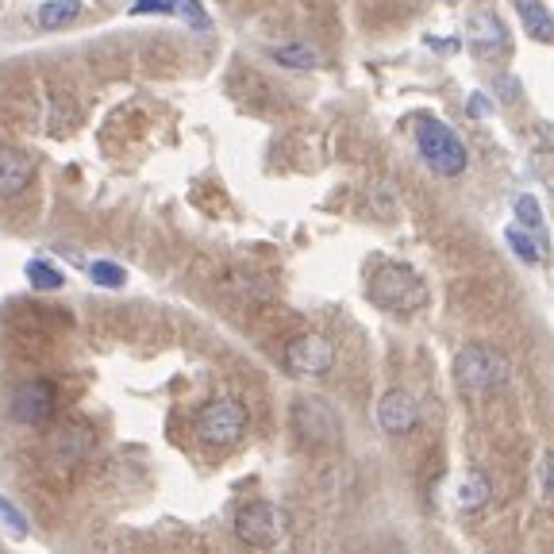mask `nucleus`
I'll return each instance as SVG.
<instances>
[{"instance_id": "nucleus-1", "label": "nucleus", "mask_w": 554, "mask_h": 554, "mask_svg": "<svg viewBox=\"0 0 554 554\" xmlns=\"http://www.w3.org/2000/svg\"><path fill=\"white\" fill-rule=\"evenodd\" d=\"M366 297L374 308L381 312H420L424 304H428V281L416 274L412 266H404V262H385L374 270V277L366 281Z\"/></svg>"}, {"instance_id": "nucleus-2", "label": "nucleus", "mask_w": 554, "mask_h": 554, "mask_svg": "<svg viewBox=\"0 0 554 554\" xmlns=\"http://www.w3.org/2000/svg\"><path fill=\"white\" fill-rule=\"evenodd\" d=\"M508 378H512V362L489 343H466L454 354V385L466 397H485V393L508 385Z\"/></svg>"}, {"instance_id": "nucleus-3", "label": "nucleus", "mask_w": 554, "mask_h": 554, "mask_svg": "<svg viewBox=\"0 0 554 554\" xmlns=\"http://www.w3.org/2000/svg\"><path fill=\"white\" fill-rule=\"evenodd\" d=\"M293 516L274 501H251L235 512V535L254 551H274L289 539Z\"/></svg>"}, {"instance_id": "nucleus-4", "label": "nucleus", "mask_w": 554, "mask_h": 554, "mask_svg": "<svg viewBox=\"0 0 554 554\" xmlns=\"http://www.w3.org/2000/svg\"><path fill=\"white\" fill-rule=\"evenodd\" d=\"M416 147H420L424 162L431 166V174H439V177H462L466 174V166H470L466 143H462L443 120H435V116H428V120L416 124Z\"/></svg>"}, {"instance_id": "nucleus-5", "label": "nucleus", "mask_w": 554, "mask_h": 554, "mask_svg": "<svg viewBox=\"0 0 554 554\" xmlns=\"http://www.w3.org/2000/svg\"><path fill=\"white\" fill-rule=\"evenodd\" d=\"M251 428V412L239 397H216L197 412V439L204 447H235Z\"/></svg>"}, {"instance_id": "nucleus-6", "label": "nucleus", "mask_w": 554, "mask_h": 554, "mask_svg": "<svg viewBox=\"0 0 554 554\" xmlns=\"http://www.w3.org/2000/svg\"><path fill=\"white\" fill-rule=\"evenodd\" d=\"M289 428L297 431L304 447H316V451L335 447L343 439V420L324 397H297L289 408Z\"/></svg>"}, {"instance_id": "nucleus-7", "label": "nucleus", "mask_w": 554, "mask_h": 554, "mask_svg": "<svg viewBox=\"0 0 554 554\" xmlns=\"http://www.w3.org/2000/svg\"><path fill=\"white\" fill-rule=\"evenodd\" d=\"M335 358H339L335 343H331L328 335H320V331L293 335L285 343V351H281V362H285V370L293 378H328L331 370H335Z\"/></svg>"}, {"instance_id": "nucleus-8", "label": "nucleus", "mask_w": 554, "mask_h": 554, "mask_svg": "<svg viewBox=\"0 0 554 554\" xmlns=\"http://www.w3.org/2000/svg\"><path fill=\"white\" fill-rule=\"evenodd\" d=\"M54 412H58V389H54V381L31 378L12 393V416H16L20 424L39 428V424L51 420Z\"/></svg>"}, {"instance_id": "nucleus-9", "label": "nucleus", "mask_w": 554, "mask_h": 554, "mask_svg": "<svg viewBox=\"0 0 554 554\" xmlns=\"http://www.w3.org/2000/svg\"><path fill=\"white\" fill-rule=\"evenodd\" d=\"M97 447V435L89 428H66L58 431L51 443H47V466L54 474H74L77 466L89 462V454Z\"/></svg>"}, {"instance_id": "nucleus-10", "label": "nucleus", "mask_w": 554, "mask_h": 554, "mask_svg": "<svg viewBox=\"0 0 554 554\" xmlns=\"http://www.w3.org/2000/svg\"><path fill=\"white\" fill-rule=\"evenodd\" d=\"M378 424H381V431H389V435H408V431H416V424H420V404H416V397L404 393V389H389L378 401Z\"/></svg>"}, {"instance_id": "nucleus-11", "label": "nucleus", "mask_w": 554, "mask_h": 554, "mask_svg": "<svg viewBox=\"0 0 554 554\" xmlns=\"http://www.w3.org/2000/svg\"><path fill=\"white\" fill-rule=\"evenodd\" d=\"M35 177V158L20 147H0V197H20Z\"/></svg>"}, {"instance_id": "nucleus-12", "label": "nucleus", "mask_w": 554, "mask_h": 554, "mask_svg": "<svg viewBox=\"0 0 554 554\" xmlns=\"http://www.w3.org/2000/svg\"><path fill=\"white\" fill-rule=\"evenodd\" d=\"M466 43H470L481 58L508 51V31H504L501 16H493V12H474V16H470V27H466Z\"/></svg>"}, {"instance_id": "nucleus-13", "label": "nucleus", "mask_w": 554, "mask_h": 554, "mask_svg": "<svg viewBox=\"0 0 554 554\" xmlns=\"http://www.w3.org/2000/svg\"><path fill=\"white\" fill-rule=\"evenodd\" d=\"M489 497H493V481L485 478L481 470H470L466 478L458 481V489H454V504L462 512H478V508L489 504Z\"/></svg>"}, {"instance_id": "nucleus-14", "label": "nucleus", "mask_w": 554, "mask_h": 554, "mask_svg": "<svg viewBox=\"0 0 554 554\" xmlns=\"http://www.w3.org/2000/svg\"><path fill=\"white\" fill-rule=\"evenodd\" d=\"M516 12H520L524 31H528L535 43H554V20L543 0H516Z\"/></svg>"}, {"instance_id": "nucleus-15", "label": "nucleus", "mask_w": 554, "mask_h": 554, "mask_svg": "<svg viewBox=\"0 0 554 554\" xmlns=\"http://www.w3.org/2000/svg\"><path fill=\"white\" fill-rule=\"evenodd\" d=\"M81 16V0H43L35 8V24L47 27V31H58L62 24H70Z\"/></svg>"}, {"instance_id": "nucleus-16", "label": "nucleus", "mask_w": 554, "mask_h": 554, "mask_svg": "<svg viewBox=\"0 0 554 554\" xmlns=\"http://www.w3.org/2000/svg\"><path fill=\"white\" fill-rule=\"evenodd\" d=\"M27 281H31V289H43V293H54V289H62L66 285V274L51 266V262H43V258H31L24 266Z\"/></svg>"}, {"instance_id": "nucleus-17", "label": "nucleus", "mask_w": 554, "mask_h": 554, "mask_svg": "<svg viewBox=\"0 0 554 554\" xmlns=\"http://www.w3.org/2000/svg\"><path fill=\"white\" fill-rule=\"evenodd\" d=\"M504 239L512 243L516 258H524L528 266H535V262L543 258V235H539V239H531L528 231H520V227H508V231H504Z\"/></svg>"}, {"instance_id": "nucleus-18", "label": "nucleus", "mask_w": 554, "mask_h": 554, "mask_svg": "<svg viewBox=\"0 0 554 554\" xmlns=\"http://www.w3.org/2000/svg\"><path fill=\"white\" fill-rule=\"evenodd\" d=\"M270 54H274L281 66H289V70H308V66H316V51H312V47H304V43H293V47H274Z\"/></svg>"}, {"instance_id": "nucleus-19", "label": "nucleus", "mask_w": 554, "mask_h": 554, "mask_svg": "<svg viewBox=\"0 0 554 554\" xmlns=\"http://www.w3.org/2000/svg\"><path fill=\"white\" fill-rule=\"evenodd\" d=\"M89 277L97 281V285H104V289H124V266H116V262H104V258H97V262H89Z\"/></svg>"}, {"instance_id": "nucleus-20", "label": "nucleus", "mask_w": 554, "mask_h": 554, "mask_svg": "<svg viewBox=\"0 0 554 554\" xmlns=\"http://www.w3.org/2000/svg\"><path fill=\"white\" fill-rule=\"evenodd\" d=\"M516 220L528 227V231H535V235H543V208H539V201L531 197V193H524V197H516Z\"/></svg>"}, {"instance_id": "nucleus-21", "label": "nucleus", "mask_w": 554, "mask_h": 554, "mask_svg": "<svg viewBox=\"0 0 554 554\" xmlns=\"http://www.w3.org/2000/svg\"><path fill=\"white\" fill-rule=\"evenodd\" d=\"M0 524L12 531L16 539H24V535H27V516L20 512V508H16V504L8 501V497H0Z\"/></svg>"}, {"instance_id": "nucleus-22", "label": "nucleus", "mask_w": 554, "mask_h": 554, "mask_svg": "<svg viewBox=\"0 0 554 554\" xmlns=\"http://www.w3.org/2000/svg\"><path fill=\"white\" fill-rule=\"evenodd\" d=\"M174 12L185 20V24H193V27H208V12L201 8V0H174Z\"/></svg>"}, {"instance_id": "nucleus-23", "label": "nucleus", "mask_w": 554, "mask_h": 554, "mask_svg": "<svg viewBox=\"0 0 554 554\" xmlns=\"http://www.w3.org/2000/svg\"><path fill=\"white\" fill-rule=\"evenodd\" d=\"M127 12H131V16H151V12L170 16V12H174V0H135Z\"/></svg>"}]
</instances>
